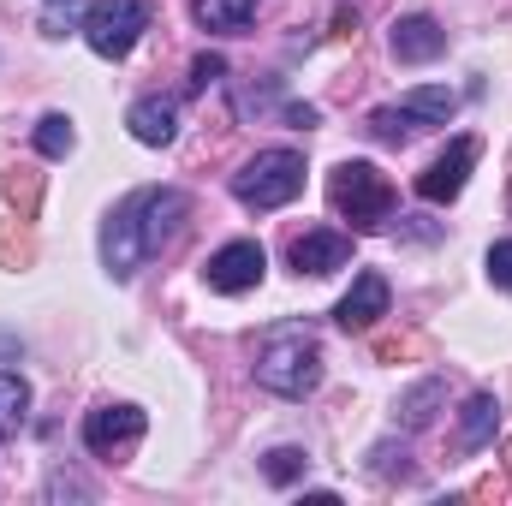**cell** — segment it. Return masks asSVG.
<instances>
[{
    "mask_svg": "<svg viewBox=\"0 0 512 506\" xmlns=\"http://www.w3.org/2000/svg\"><path fill=\"white\" fill-rule=\"evenodd\" d=\"M256 381L280 399H304L322 381V346L310 322H274L256 340Z\"/></svg>",
    "mask_w": 512,
    "mask_h": 506,
    "instance_id": "obj_1",
    "label": "cell"
},
{
    "mask_svg": "<svg viewBox=\"0 0 512 506\" xmlns=\"http://www.w3.org/2000/svg\"><path fill=\"white\" fill-rule=\"evenodd\" d=\"M328 203L352 221V233H382L387 221H393V209H399L387 173L370 167V161H340L328 173Z\"/></svg>",
    "mask_w": 512,
    "mask_h": 506,
    "instance_id": "obj_2",
    "label": "cell"
},
{
    "mask_svg": "<svg viewBox=\"0 0 512 506\" xmlns=\"http://www.w3.org/2000/svg\"><path fill=\"white\" fill-rule=\"evenodd\" d=\"M304 191V155L298 149H256L251 161L233 173V197L268 215V209H286L292 197Z\"/></svg>",
    "mask_w": 512,
    "mask_h": 506,
    "instance_id": "obj_3",
    "label": "cell"
},
{
    "mask_svg": "<svg viewBox=\"0 0 512 506\" xmlns=\"http://www.w3.org/2000/svg\"><path fill=\"white\" fill-rule=\"evenodd\" d=\"M143 30H149V0H90L84 12V42L102 60H126Z\"/></svg>",
    "mask_w": 512,
    "mask_h": 506,
    "instance_id": "obj_4",
    "label": "cell"
},
{
    "mask_svg": "<svg viewBox=\"0 0 512 506\" xmlns=\"http://www.w3.org/2000/svg\"><path fill=\"white\" fill-rule=\"evenodd\" d=\"M477 155H483V149H477V137H453V143H447L423 173H417V197H423V203H453V197L465 191V179H471Z\"/></svg>",
    "mask_w": 512,
    "mask_h": 506,
    "instance_id": "obj_5",
    "label": "cell"
},
{
    "mask_svg": "<svg viewBox=\"0 0 512 506\" xmlns=\"http://www.w3.org/2000/svg\"><path fill=\"white\" fill-rule=\"evenodd\" d=\"M191 215V197L179 185H161V191H137V233H143V251H167L179 239Z\"/></svg>",
    "mask_w": 512,
    "mask_h": 506,
    "instance_id": "obj_6",
    "label": "cell"
},
{
    "mask_svg": "<svg viewBox=\"0 0 512 506\" xmlns=\"http://www.w3.org/2000/svg\"><path fill=\"white\" fill-rule=\"evenodd\" d=\"M262 268H268V256L256 239H233V245H221V251L203 262V280H209V292H251L262 286Z\"/></svg>",
    "mask_w": 512,
    "mask_h": 506,
    "instance_id": "obj_7",
    "label": "cell"
},
{
    "mask_svg": "<svg viewBox=\"0 0 512 506\" xmlns=\"http://www.w3.org/2000/svg\"><path fill=\"white\" fill-rule=\"evenodd\" d=\"M143 256L149 251H143V233H137V197H126V203L108 215V227H102V268H108L114 280H131Z\"/></svg>",
    "mask_w": 512,
    "mask_h": 506,
    "instance_id": "obj_8",
    "label": "cell"
},
{
    "mask_svg": "<svg viewBox=\"0 0 512 506\" xmlns=\"http://www.w3.org/2000/svg\"><path fill=\"white\" fill-rule=\"evenodd\" d=\"M387 298H393V292H387V280L376 274V268H364V274L352 280V292L334 304V322H340L346 334H370V328L387 316Z\"/></svg>",
    "mask_w": 512,
    "mask_h": 506,
    "instance_id": "obj_9",
    "label": "cell"
},
{
    "mask_svg": "<svg viewBox=\"0 0 512 506\" xmlns=\"http://www.w3.org/2000/svg\"><path fill=\"white\" fill-rule=\"evenodd\" d=\"M143 411L137 405H96L90 417H84V447L90 453H114V447H126V441H137L143 435Z\"/></svg>",
    "mask_w": 512,
    "mask_h": 506,
    "instance_id": "obj_10",
    "label": "cell"
},
{
    "mask_svg": "<svg viewBox=\"0 0 512 506\" xmlns=\"http://www.w3.org/2000/svg\"><path fill=\"white\" fill-rule=\"evenodd\" d=\"M352 262V239L334 233V227H310L304 239H292V268L298 274H334Z\"/></svg>",
    "mask_w": 512,
    "mask_h": 506,
    "instance_id": "obj_11",
    "label": "cell"
},
{
    "mask_svg": "<svg viewBox=\"0 0 512 506\" xmlns=\"http://www.w3.org/2000/svg\"><path fill=\"white\" fill-rule=\"evenodd\" d=\"M387 48H393V60H399V66H423V60H435V54L447 48V30H441L435 18L411 12V18H399V24H393Z\"/></svg>",
    "mask_w": 512,
    "mask_h": 506,
    "instance_id": "obj_12",
    "label": "cell"
},
{
    "mask_svg": "<svg viewBox=\"0 0 512 506\" xmlns=\"http://www.w3.org/2000/svg\"><path fill=\"white\" fill-rule=\"evenodd\" d=\"M126 126L137 143H149V149H167L173 137H179V108H173V96H137L126 114Z\"/></svg>",
    "mask_w": 512,
    "mask_h": 506,
    "instance_id": "obj_13",
    "label": "cell"
},
{
    "mask_svg": "<svg viewBox=\"0 0 512 506\" xmlns=\"http://www.w3.org/2000/svg\"><path fill=\"white\" fill-rule=\"evenodd\" d=\"M495 429H501V399L495 393H471L465 399V417H459V447L477 453V447L495 441Z\"/></svg>",
    "mask_w": 512,
    "mask_h": 506,
    "instance_id": "obj_14",
    "label": "cell"
},
{
    "mask_svg": "<svg viewBox=\"0 0 512 506\" xmlns=\"http://www.w3.org/2000/svg\"><path fill=\"white\" fill-rule=\"evenodd\" d=\"M399 108H405L417 126H447V120L459 114V96H453L447 84H423V90H405Z\"/></svg>",
    "mask_w": 512,
    "mask_h": 506,
    "instance_id": "obj_15",
    "label": "cell"
},
{
    "mask_svg": "<svg viewBox=\"0 0 512 506\" xmlns=\"http://www.w3.org/2000/svg\"><path fill=\"white\" fill-rule=\"evenodd\" d=\"M191 18H197L203 30H221V36H239V30H251V18H256V0H191Z\"/></svg>",
    "mask_w": 512,
    "mask_h": 506,
    "instance_id": "obj_16",
    "label": "cell"
},
{
    "mask_svg": "<svg viewBox=\"0 0 512 506\" xmlns=\"http://www.w3.org/2000/svg\"><path fill=\"white\" fill-rule=\"evenodd\" d=\"M0 191H6V203L18 209V221H36V209H42V173L36 167H6V179H0Z\"/></svg>",
    "mask_w": 512,
    "mask_h": 506,
    "instance_id": "obj_17",
    "label": "cell"
},
{
    "mask_svg": "<svg viewBox=\"0 0 512 506\" xmlns=\"http://www.w3.org/2000/svg\"><path fill=\"white\" fill-rule=\"evenodd\" d=\"M24 417H30V381L12 376V370H0V441L18 435Z\"/></svg>",
    "mask_w": 512,
    "mask_h": 506,
    "instance_id": "obj_18",
    "label": "cell"
},
{
    "mask_svg": "<svg viewBox=\"0 0 512 506\" xmlns=\"http://www.w3.org/2000/svg\"><path fill=\"white\" fill-rule=\"evenodd\" d=\"M72 143H78V131H72L66 114H42V120H36V149H42L48 161H66Z\"/></svg>",
    "mask_w": 512,
    "mask_h": 506,
    "instance_id": "obj_19",
    "label": "cell"
},
{
    "mask_svg": "<svg viewBox=\"0 0 512 506\" xmlns=\"http://www.w3.org/2000/svg\"><path fill=\"white\" fill-rule=\"evenodd\" d=\"M435 405H441V381H417V387L399 399V423H405V429H423V423L435 417Z\"/></svg>",
    "mask_w": 512,
    "mask_h": 506,
    "instance_id": "obj_20",
    "label": "cell"
},
{
    "mask_svg": "<svg viewBox=\"0 0 512 506\" xmlns=\"http://www.w3.org/2000/svg\"><path fill=\"white\" fill-rule=\"evenodd\" d=\"M36 262V239L24 221H0V268H30Z\"/></svg>",
    "mask_w": 512,
    "mask_h": 506,
    "instance_id": "obj_21",
    "label": "cell"
},
{
    "mask_svg": "<svg viewBox=\"0 0 512 506\" xmlns=\"http://www.w3.org/2000/svg\"><path fill=\"white\" fill-rule=\"evenodd\" d=\"M417 120H411V114H405V108H399V102H393V108H376V114H370V137H376V143H411V137H417Z\"/></svg>",
    "mask_w": 512,
    "mask_h": 506,
    "instance_id": "obj_22",
    "label": "cell"
},
{
    "mask_svg": "<svg viewBox=\"0 0 512 506\" xmlns=\"http://www.w3.org/2000/svg\"><path fill=\"white\" fill-rule=\"evenodd\" d=\"M310 471V453H298V447H274L268 459H262V477L268 483H298Z\"/></svg>",
    "mask_w": 512,
    "mask_h": 506,
    "instance_id": "obj_23",
    "label": "cell"
},
{
    "mask_svg": "<svg viewBox=\"0 0 512 506\" xmlns=\"http://www.w3.org/2000/svg\"><path fill=\"white\" fill-rule=\"evenodd\" d=\"M245 120L262 114V108H286V96H280V78H268V84H256V90H239V102H233Z\"/></svg>",
    "mask_w": 512,
    "mask_h": 506,
    "instance_id": "obj_24",
    "label": "cell"
},
{
    "mask_svg": "<svg viewBox=\"0 0 512 506\" xmlns=\"http://www.w3.org/2000/svg\"><path fill=\"white\" fill-rule=\"evenodd\" d=\"M84 12H90V6H78V0H66V6L54 0V6L42 12V30H48V36H66V30H84Z\"/></svg>",
    "mask_w": 512,
    "mask_h": 506,
    "instance_id": "obj_25",
    "label": "cell"
},
{
    "mask_svg": "<svg viewBox=\"0 0 512 506\" xmlns=\"http://www.w3.org/2000/svg\"><path fill=\"white\" fill-rule=\"evenodd\" d=\"M221 72H227V60H221V54H197V60H191V90L221 84Z\"/></svg>",
    "mask_w": 512,
    "mask_h": 506,
    "instance_id": "obj_26",
    "label": "cell"
},
{
    "mask_svg": "<svg viewBox=\"0 0 512 506\" xmlns=\"http://www.w3.org/2000/svg\"><path fill=\"white\" fill-rule=\"evenodd\" d=\"M489 280H495L501 292H512V239L489 245Z\"/></svg>",
    "mask_w": 512,
    "mask_h": 506,
    "instance_id": "obj_27",
    "label": "cell"
},
{
    "mask_svg": "<svg viewBox=\"0 0 512 506\" xmlns=\"http://www.w3.org/2000/svg\"><path fill=\"white\" fill-rule=\"evenodd\" d=\"M280 114H286V126H298V131H310V126H316V120H322V114H316L310 102H286Z\"/></svg>",
    "mask_w": 512,
    "mask_h": 506,
    "instance_id": "obj_28",
    "label": "cell"
},
{
    "mask_svg": "<svg viewBox=\"0 0 512 506\" xmlns=\"http://www.w3.org/2000/svg\"><path fill=\"white\" fill-rule=\"evenodd\" d=\"M507 471H512V441H507Z\"/></svg>",
    "mask_w": 512,
    "mask_h": 506,
    "instance_id": "obj_29",
    "label": "cell"
}]
</instances>
